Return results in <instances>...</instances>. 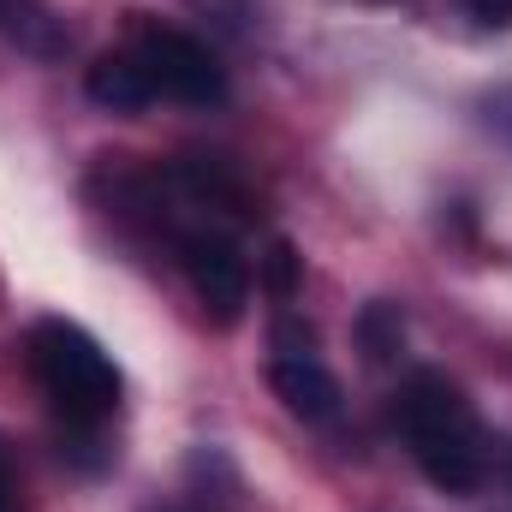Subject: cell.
I'll return each instance as SVG.
<instances>
[{
    "label": "cell",
    "mask_w": 512,
    "mask_h": 512,
    "mask_svg": "<svg viewBox=\"0 0 512 512\" xmlns=\"http://www.w3.org/2000/svg\"><path fill=\"white\" fill-rule=\"evenodd\" d=\"M399 441L411 447L417 471L441 495H477L489 483V435L465 387L447 382L441 370H411L393 399Z\"/></svg>",
    "instance_id": "cell-1"
},
{
    "label": "cell",
    "mask_w": 512,
    "mask_h": 512,
    "mask_svg": "<svg viewBox=\"0 0 512 512\" xmlns=\"http://www.w3.org/2000/svg\"><path fill=\"white\" fill-rule=\"evenodd\" d=\"M24 370H30V382L42 387V399L60 417V429L78 435V441H96L120 417L126 382H120L114 358L96 346V334H84L66 316H42L24 334Z\"/></svg>",
    "instance_id": "cell-2"
},
{
    "label": "cell",
    "mask_w": 512,
    "mask_h": 512,
    "mask_svg": "<svg viewBox=\"0 0 512 512\" xmlns=\"http://www.w3.org/2000/svg\"><path fill=\"white\" fill-rule=\"evenodd\" d=\"M120 54L131 60L149 108L155 102H179V108H221L227 102V66L197 36H185L173 24H131Z\"/></svg>",
    "instance_id": "cell-3"
},
{
    "label": "cell",
    "mask_w": 512,
    "mask_h": 512,
    "mask_svg": "<svg viewBox=\"0 0 512 512\" xmlns=\"http://www.w3.org/2000/svg\"><path fill=\"white\" fill-rule=\"evenodd\" d=\"M167 245H173V262H179L185 286L197 292L203 316L221 322V328H233L245 316V304H251V256L239 251L233 227L185 221V227L167 233Z\"/></svg>",
    "instance_id": "cell-4"
},
{
    "label": "cell",
    "mask_w": 512,
    "mask_h": 512,
    "mask_svg": "<svg viewBox=\"0 0 512 512\" xmlns=\"http://www.w3.org/2000/svg\"><path fill=\"white\" fill-rule=\"evenodd\" d=\"M268 387H274V399H280L292 417H304V423H334L340 405H346L340 376H334L316 352H274V358H268Z\"/></svg>",
    "instance_id": "cell-5"
},
{
    "label": "cell",
    "mask_w": 512,
    "mask_h": 512,
    "mask_svg": "<svg viewBox=\"0 0 512 512\" xmlns=\"http://www.w3.org/2000/svg\"><path fill=\"white\" fill-rule=\"evenodd\" d=\"M0 42H12L30 60H66L72 30L48 0H0Z\"/></svg>",
    "instance_id": "cell-6"
},
{
    "label": "cell",
    "mask_w": 512,
    "mask_h": 512,
    "mask_svg": "<svg viewBox=\"0 0 512 512\" xmlns=\"http://www.w3.org/2000/svg\"><path fill=\"white\" fill-rule=\"evenodd\" d=\"M358 334H364V358L370 364H387L393 352H399V340H405V316H399V304H370L364 310V322H358Z\"/></svg>",
    "instance_id": "cell-7"
},
{
    "label": "cell",
    "mask_w": 512,
    "mask_h": 512,
    "mask_svg": "<svg viewBox=\"0 0 512 512\" xmlns=\"http://www.w3.org/2000/svg\"><path fill=\"white\" fill-rule=\"evenodd\" d=\"M298 280H304V256L292 251L286 239H274L268 256H262V286H268V298H274V304H292V298H298Z\"/></svg>",
    "instance_id": "cell-8"
},
{
    "label": "cell",
    "mask_w": 512,
    "mask_h": 512,
    "mask_svg": "<svg viewBox=\"0 0 512 512\" xmlns=\"http://www.w3.org/2000/svg\"><path fill=\"white\" fill-rule=\"evenodd\" d=\"M465 12L483 24H512V0H465Z\"/></svg>",
    "instance_id": "cell-9"
},
{
    "label": "cell",
    "mask_w": 512,
    "mask_h": 512,
    "mask_svg": "<svg viewBox=\"0 0 512 512\" xmlns=\"http://www.w3.org/2000/svg\"><path fill=\"white\" fill-rule=\"evenodd\" d=\"M0 512H18V489H12V459H6V441H0Z\"/></svg>",
    "instance_id": "cell-10"
},
{
    "label": "cell",
    "mask_w": 512,
    "mask_h": 512,
    "mask_svg": "<svg viewBox=\"0 0 512 512\" xmlns=\"http://www.w3.org/2000/svg\"><path fill=\"white\" fill-rule=\"evenodd\" d=\"M489 114H495V126L501 131H512V90H501V96L489 102Z\"/></svg>",
    "instance_id": "cell-11"
}]
</instances>
